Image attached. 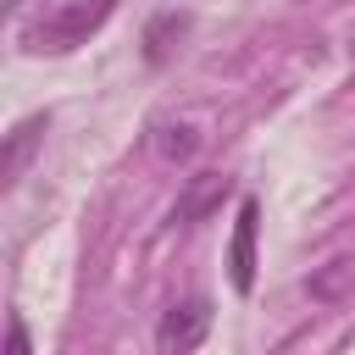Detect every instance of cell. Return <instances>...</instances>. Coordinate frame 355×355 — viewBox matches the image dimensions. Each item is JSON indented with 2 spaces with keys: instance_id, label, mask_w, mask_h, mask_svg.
<instances>
[{
  "instance_id": "1",
  "label": "cell",
  "mask_w": 355,
  "mask_h": 355,
  "mask_svg": "<svg viewBox=\"0 0 355 355\" xmlns=\"http://www.w3.org/2000/svg\"><path fill=\"white\" fill-rule=\"evenodd\" d=\"M111 11H116V0H72V6L50 11L44 22H33L22 39H28V50H33V55H67V50L89 44V39L105 28V17H111Z\"/></svg>"
},
{
  "instance_id": "2",
  "label": "cell",
  "mask_w": 355,
  "mask_h": 355,
  "mask_svg": "<svg viewBox=\"0 0 355 355\" xmlns=\"http://www.w3.org/2000/svg\"><path fill=\"white\" fill-rule=\"evenodd\" d=\"M205 333H211V300H183L161 316L155 344H161V355H189V349H200Z\"/></svg>"
},
{
  "instance_id": "3",
  "label": "cell",
  "mask_w": 355,
  "mask_h": 355,
  "mask_svg": "<svg viewBox=\"0 0 355 355\" xmlns=\"http://www.w3.org/2000/svg\"><path fill=\"white\" fill-rule=\"evenodd\" d=\"M255 233H261V205L239 200V222H233V239H227V277H233L239 294L255 288Z\"/></svg>"
},
{
  "instance_id": "4",
  "label": "cell",
  "mask_w": 355,
  "mask_h": 355,
  "mask_svg": "<svg viewBox=\"0 0 355 355\" xmlns=\"http://www.w3.org/2000/svg\"><path fill=\"white\" fill-rule=\"evenodd\" d=\"M227 200V178L222 172H200V178H189V189H183V200H178V211H172V222H200V216H211L216 205Z\"/></svg>"
},
{
  "instance_id": "5",
  "label": "cell",
  "mask_w": 355,
  "mask_h": 355,
  "mask_svg": "<svg viewBox=\"0 0 355 355\" xmlns=\"http://www.w3.org/2000/svg\"><path fill=\"white\" fill-rule=\"evenodd\" d=\"M39 133H44V116H28V122H17V128H11V139H6V161H0V172H6V178H17V172H22V161H28V150L39 144Z\"/></svg>"
},
{
  "instance_id": "6",
  "label": "cell",
  "mask_w": 355,
  "mask_h": 355,
  "mask_svg": "<svg viewBox=\"0 0 355 355\" xmlns=\"http://www.w3.org/2000/svg\"><path fill=\"white\" fill-rule=\"evenodd\" d=\"M183 28H189V17H178V11H161V17L150 22V33H144V55H150V61H166V50H172L166 39H172V33H183Z\"/></svg>"
},
{
  "instance_id": "7",
  "label": "cell",
  "mask_w": 355,
  "mask_h": 355,
  "mask_svg": "<svg viewBox=\"0 0 355 355\" xmlns=\"http://www.w3.org/2000/svg\"><path fill=\"white\" fill-rule=\"evenodd\" d=\"M194 144H200V139H194V128H161V139H155V150H161L166 161H189V155H194Z\"/></svg>"
},
{
  "instance_id": "8",
  "label": "cell",
  "mask_w": 355,
  "mask_h": 355,
  "mask_svg": "<svg viewBox=\"0 0 355 355\" xmlns=\"http://www.w3.org/2000/svg\"><path fill=\"white\" fill-rule=\"evenodd\" d=\"M6 355H33V344H28V327H22V316H11V322H6Z\"/></svg>"
},
{
  "instance_id": "9",
  "label": "cell",
  "mask_w": 355,
  "mask_h": 355,
  "mask_svg": "<svg viewBox=\"0 0 355 355\" xmlns=\"http://www.w3.org/2000/svg\"><path fill=\"white\" fill-rule=\"evenodd\" d=\"M11 6H28V0H11Z\"/></svg>"
}]
</instances>
